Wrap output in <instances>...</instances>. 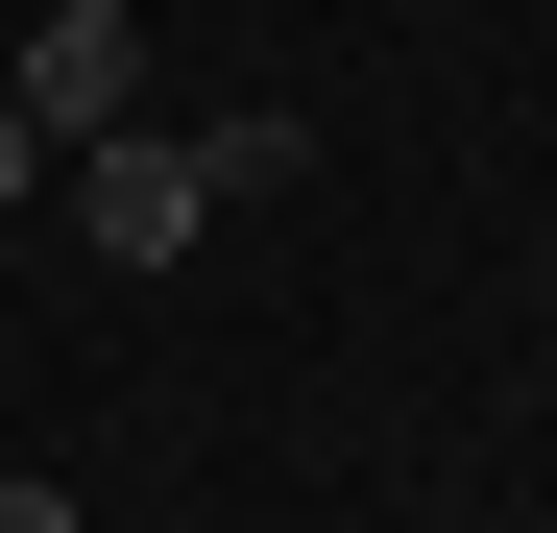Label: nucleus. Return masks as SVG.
Instances as JSON below:
<instances>
[{
  "mask_svg": "<svg viewBox=\"0 0 557 533\" xmlns=\"http://www.w3.org/2000/svg\"><path fill=\"white\" fill-rule=\"evenodd\" d=\"M0 98H25L49 146H98V122H146V25H122V0H49V25H25V73H0Z\"/></svg>",
  "mask_w": 557,
  "mask_h": 533,
  "instance_id": "2",
  "label": "nucleus"
},
{
  "mask_svg": "<svg viewBox=\"0 0 557 533\" xmlns=\"http://www.w3.org/2000/svg\"><path fill=\"white\" fill-rule=\"evenodd\" d=\"M0 533H73V485H0Z\"/></svg>",
  "mask_w": 557,
  "mask_h": 533,
  "instance_id": "4",
  "label": "nucleus"
},
{
  "mask_svg": "<svg viewBox=\"0 0 557 533\" xmlns=\"http://www.w3.org/2000/svg\"><path fill=\"white\" fill-rule=\"evenodd\" d=\"M0 195H49V122H25V98H0Z\"/></svg>",
  "mask_w": 557,
  "mask_h": 533,
  "instance_id": "3",
  "label": "nucleus"
},
{
  "mask_svg": "<svg viewBox=\"0 0 557 533\" xmlns=\"http://www.w3.org/2000/svg\"><path fill=\"white\" fill-rule=\"evenodd\" d=\"M49 170H73V243L98 266H195V219H219V122H98Z\"/></svg>",
  "mask_w": 557,
  "mask_h": 533,
  "instance_id": "1",
  "label": "nucleus"
}]
</instances>
